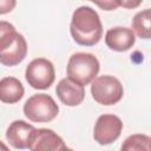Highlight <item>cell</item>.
I'll list each match as a JSON object with an SVG mask.
<instances>
[{"label":"cell","instance_id":"cell-7","mask_svg":"<svg viewBox=\"0 0 151 151\" xmlns=\"http://www.w3.org/2000/svg\"><path fill=\"white\" fill-rule=\"evenodd\" d=\"M122 130L123 122L119 117L114 114H101L96 122L93 138L98 144L107 145L119 138Z\"/></svg>","mask_w":151,"mask_h":151},{"label":"cell","instance_id":"cell-10","mask_svg":"<svg viewBox=\"0 0 151 151\" xmlns=\"http://www.w3.org/2000/svg\"><path fill=\"white\" fill-rule=\"evenodd\" d=\"M55 93L59 100L67 106H77L85 98L84 86L70 78H64L58 83Z\"/></svg>","mask_w":151,"mask_h":151},{"label":"cell","instance_id":"cell-12","mask_svg":"<svg viewBox=\"0 0 151 151\" xmlns=\"http://www.w3.org/2000/svg\"><path fill=\"white\" fill-rule=\"evenodd\" d=\"M24 86L14 77H5L0 81V99L2 103H18L24 96Z\"/></svg>","mask_w":151,"mask_h":151},{"label":"cell","instance_id":"cell-3","mask_svg":"<svg viewBox=\"0 0 151 151\" xmlns=\"http://www.w3.org/2000/svg\"><path fill=\"white\" fill-rule=\"evenodd\" d=\"M99 67V61L92 53L78 52L72 54L68 59L66 68L67 78L85 86L96 79Z\"/></svg>","mask_w":151,"mask_h":151},{"label":"cell","instance_id":"cell-1","mask_svg":"<svg viewBox=\"0 0 151 151\" xmlns=\"http://www.w3.org/2000/svg\"><path fill=\"white\" fill-rule=\"evenodd\" d=\"M73 40L81 46H93L99 42L103 35V25L98 13L90 6L78 7L70 25Z\"/></svg>","mask_w":151,"mask_h":151},{"label":"cell","instance_id":"cell-9","mask_svg":"<svg viewBox=\"0 0 151 151\" xmlns=\"http://www.w3.org/2000/svg\"><path fill=\"white\" fill-rule=\"evenodd\" d=\"M29 149L31 151H68L63 138L51 129H38Z\"/></svg>","mask_w":151,"mask_h":151},{"label":"cell","instance_id":"cell-8","mask_svg":"<svg viewBox=\"0 0 151 151\" xmlns=\"http://www.w3.org/2000/svg\"><path fill=\"white\" fill-rule=\"evenodd\" d=\"M38 129L24 120H14L6 131V138L9 144L19 150L29 149Z\"/></svg>","mask_w":151,"mask_h":151},{"label":"cell","instance_id":"cell-13","mask_svg":"<svg viewBox=\"0 0 151 151\" xmlns=\"http://www.w3.org/2000/svg\"><path fill=\"white\" fill-rule=\"evenodd\" d=\"M132 31L142 39H151V8L143 9L132 19Z\"/></svg>","mask_w":151,"mask_h":151},{"label":"cell","instance_id":"cell-5","mask_svg":"<svg viewBox=\"0 0 151 151\" xmlns=\"http://www.w3.org/2000/svg\"><path fill=\"white\" fill-rule=\"evenodd\" d=\"M91 93L93 99L101 105L117 104L124 94L122 83L113 76H100L92 81Z\"/></svg>","mask_w":151,"mask_h":151},{"label":"cell","instance_id":"cell-11","mask_svg":"<svg viewBox=\"0 0 151 151\" xmlns=\"http://www.w3.org/2000/svg\"><path fill=\"white\" fill-rule=\"evenodd\" d=\"M136 42L134 33L131 28L127 27H112L110 28L105 34V44L109 48L117 51V52H124L130 50Z\"/></svg>","mask_w":151,"mask_h":151},{"label":"cell","instance_id":"cell-15","mask_svg":"<svg viewBox=\"0 0 151 151\" xmlns=\"http://www.w3.org/2000/svg\"><path fill=\"white\" fill-rule=\"evenodd\" d=\"M97 5L106 11H112L120 5V1H104V2H97Z\"/></svg>","mask_w":151,"mask_h":151},{"label":"cell","instance_id":"cell-16","mask_svg":"<svg viewBox=\"0 0 151 151\" xmlns=\"http://www.w3.org/2000/svg\"><path fill=\"white\" fill-rule=\"evenodd\" d=\"M1 147H2V151H9V150L7 149V146L5 145V143H4V142H1Z\"/></svg>","mask_w":151,"mask_h":151},{"label":"cell","instance_id":"cell-14","mask_svg":"<svg viewBox=\"0 0 151 151\" xmlns=\"http://www.w3.org/2000/svg\"><path fill=\"white\" fill-rule=\"evenodd\" d=\"M120 151H151V137L142 133L131 134L123 142Z\"/></svg>","mask_w":151,"mask_h":151},{"label":"cell","instance_id":"cell-2","mask_svg":"<svg viewBox=\"0 0 151 151\" xmlns=\"http://www.w3.org/2000/svg\"><path fill=\"white\" fill-rule=\"evenodd\" d=\"M27 54V42L15 27L7 22H0V61L5 66L20 64Z\"/></svg>","mask_w":151,"mask_h":151},{"label":"cell","instance_id":"cell-4","mask_svg":"<svg viewBox=\"0 0 151 151\" xmlns=\"http://www.w3.org/2000/svg\"><path fill=\"white\" fill-rule=\"evenodd\" d=\"M24 113L32 122L47 123L58 116L59 107L51 96L46 93H38L33 94L25 101Z\"/></svg>","mask_w":151,"mask_h":151},{"label":"cell","instance_id":"cell-17","mask_svg":"<svg viewBox=\"0 0 151 151\" xmlns=\"http://www.w3.org/2000/svg\"><path fill=\"white\" fill-rule=\"evenodd\" d=\"M68 151H73V150H72V149H68Z\"/></svg>","mask_w":151,"mask_h":151},{"label":"cell","instance_id":"cell-6","mask_svg":"<svg viewBox=\"0 0 151 151\" xmlns=\"http://www.w3.org/2000/svg\"><path fill=\"white\" fill-rule=\"evenodd\" d=\"M25 78L33 88L46 90L48 88L55 78V71L53 64L45 58L33 59L26 67Z\"/></svg>","mask_w":151,"mask_h":151}]
</instances>
